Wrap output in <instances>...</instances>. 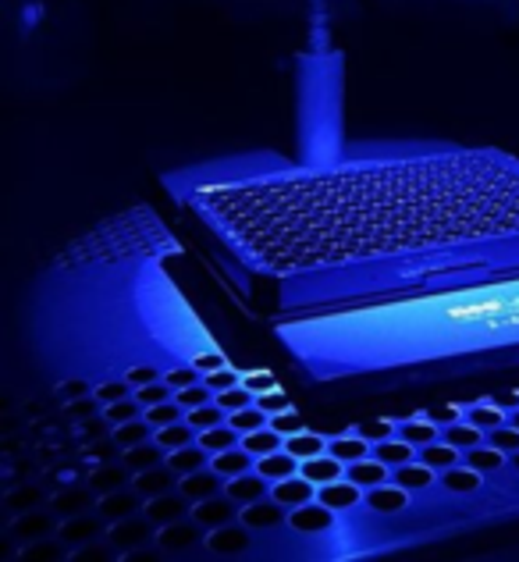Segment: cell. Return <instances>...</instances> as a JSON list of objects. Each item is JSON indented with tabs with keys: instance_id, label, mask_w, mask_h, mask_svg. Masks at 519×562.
Returning <instances> with one entry per match:
<instances>
[{
	"instance_id": "obj_47",
	"label": "cell",
	"mask_w": 519,
	"mask_h": 562,
	"mask_svg": "<svg viewBox=\"0 0 519 562\" xmlns=\"http://www.w3.org/2000/svg\"><path fill=\"white\" fill-rule=\"evenodd\" d=\"M93 395L100 398L103 406L108 403H117V398H128V395H136V389H132V381L128 378H111V381H100Z\"/></svg>"
},
{
	"instance_id": "obj_11",
	"label": "cell",
	"mask_w": 519,
	"mask_h": 562,
	"mask_svg": "<svg viewBox=\"0 0 519 562\" xmlns=\"http://www.w3.org/2000/svg\"><path fill=\"white\" fill-rule=\"evenodd\" d=\"M335 516H338L335 509H328L320 498H314V502H306V506L289 513V527L300 530V535H324V530L335 527Z\"/></svg>"
},
{
	"instance_id": "obj_26",
	"label": "cell",
	"mask_w": 519,
	"mask_h": 562,
	"mask_svg": "<svg viewBox=\"0 0 519 562\" xmlns=\"http://www.w3.org/2000/svg\"><path fill=\"white\" fill-rule=\"evenodd\" d=\"M435 473H438V470H431L424 460H413V463L395 467V470H392V481H395L398 487H406V492L413 495V492H427V487L435 484Z\"/></svg>"
},
{
	"instance_id": "obj_48",
	"label": "cell",
	"mask_w": 519,
	"mask_h": 562,
	"mask_svg": "<svg viewBox=\"0 0 519 562\" xmlns=\"http://www.w3.org/2000/svg\"><path fill=\"white\" fill-rule=\"evenodd\" d=\"M217 406L225 409V413H235V409H246V406H253L257 403V395L246 389V384H235V389L228 392H217Z\"/></svg>"
},
{
	"instance_id": "obj_40",
	"label": "cell",
	"mask_w": 519,
	"mask_h": 562,
	"mask_svg": "<svg viewBox=\"0 0 519 562\" xmlns=\"http://www.w3.org/2000/svg\"><path fill=\"white\" fill-rule=\"evenodd\" d=\"M285 449L295 456V460H309V456L328 452V438H324V435H314V431H300V435H289V438H285Z\"/></svg>"
},
{
	"instance_id": "obj_49",
	"label": "cell",
	"mask_w": 519,
	"mask_h": 562,
	"mask_svg": "<svg viewBox=\"0 0 519 562\" xmlns=\"http://www.w3.org/2000/svg\"><path fill=\"white\" fill-rule=\"evenodd\" d=\"M174 398L182 403V409H196V406L214 403V389H211L206 381H196V384H189V389L174 392Z\"/></svg>"
},
{
	"instance_id": "obj_12",
	"label": "cell",
	"mask_w": 519,
	"mask_h": 562,
	"mask_svg": "<svg viewBox=\"0 0 519 562\" xmlns=\"http://www.w3.org/2000/svg\"><path fill=\"white\" fill-rule=\"evenodd\" d=\"M239 520L246 527H253V530H271L278 524H289V509L281 506V502L274 495H263L257 502H249V506H242L239 513Z\"/></svg>"
},
{
	"instance_id": "obj_5",
	"label": "cell",
	"mask_w": 519,
	"mask_h": 562,
	"mask_svg": "<svg viewBox=\"0 0 519 562\" xmlns=\"http://www.w3.org/2000/svg\"><path fill=\"white\" fill-rule=\"evenodd\" d=\"M200 541H206V527L192 520V516H185V520H174V524H168V527H160V530H157L160 552H171V555L196 549Z\"/></svg>"
},
{
	"instance_id": "obj_7",
	"label": "cell",
	"mask_w": 519,
	"mask_h": 562,
	"mask_svg": "<svg viewBox=\"0 0 519 562\" xmlns=\"http://www.w3.org/2000/svg\"><path fill=\"white\" fill-rule=\"evenodd\" d=\"M146 509V498L136 492V487H117L111 495H100L97 498V513L103 516L108 524H117V520H128V516H136Z\"/></svg>"
},
{
	"instance_id": "obj_32",
	"label": "cell",
	"mask_w": 519,
	"mask_h": 562,
	"mask_svg": "<svg viewBox=\"0 0 519 562\" xmlns=\"http://www.w3.org/2000/svg\"><path fill=\"white\" fill-rule=\"evenodd\" d=\"M374 456H377L381 463H388V467L395 470V467H403V463H413V460H417L420 449H417V446H409L406 438H398V435H395V438L377 441V446H374Z\"/></svg>"
},
{
	"instance_id": "obj_62",
	"label": "cell",
	"mask_w": 519,
	"mask_h": 562,
	"mask_svg": "<svg viewBox=\"0 0 519 562\" xmlns=\"http://www.w3.org/2000/svg\"><path fill=\"white\" fill-rule=\"evenodd\" d=\"M509 424H516V427H519V409H512V413H509Z\"/></svg>"
},
{
	"instance_id": "obj_44",
	"label": "cell",
	"mask_w": 519,
	"mask_h": 562,
	"mask_svg": "<svg viewBox=\"0 0 519 562\" xmlns=\"http://www.w3.org/2000/svg\"><path fill=\"white\" fill-rule=\"evenodd\" d=\"M228 424L235 427L239 435H249V431H260V427H267L271 424V417L253 403V406H246V409H235V413H228Z\"/></svg>"
},
{
	"instance_id": "obj_38",
	"label": "cell",
	"mask_w": 519,
	"mask_h": 562,
	"mask_svg": "<svg viewBox=\"0 0 519 562\" xmlns=\"http://www.w3.org/2000/svg\"><path fill=\"white\" fill-rule=\"evenodd\" d=\"M114 441L122 446V452L125 449H132V446H143V441H150L154 435H157V427L146 420V417H139V420H128V424H122V427H114Z\"/></svg>"
},
{
	"instance_id": "obj_56",
	"label": "cell",
	"mask_w": 519,
	"mask_h": 562,
	"mask_svg": "<svg viewBox=\"0 0 519 562\" xmlns=\"http://www.w3.org/2000/svg\"><path fill=\"white\" fill-rule=\"evenodd\" d=\"M125 378L132 381V389H143V384L165 378V367H160V363H139V367H132Z\"/></svg>"
},
{
	"instance_id": "obj_22",
	"label": "cell",
	"mask_w": 519,
	"mask_h": 562,
	"mask_svg": "<svg viewBox=\"0 0 519 562\" xmlns=\"http://www.w3.org/2000/svg\"><path fill=\"white\" fill-rule=\"evenodd\" d=\"M122 463H125L132 473H143V470H150V467L168 463V449L160 446L157 438H150V441H143V446H132V449H125Z\"/></svg>"
},
{
	"instance_id": "obj_46",
	"label": "cell",
	"mask_w": 519,
	"mask_h": 562,
	"mask_svg": "<svg viewBox=\"0 0 519 562\" xmlns=\"http://www.w3.org/2000/svg\"><path fill=\"white\" fill-rule=\"evenodd\" d=\"M356 435L366 438L370 446H377V441L395 438V435H398V424H395V420H388V417H374V420H363L360 427H356Z\"/></svg>"
},
{
	"instance_id": "obj_25",
	"label": "cell",
	"mask_w": 519,
	"mask_h": 562,
	"mask_svg": "<svg viewBox=\"0 0 519 562\" xmlns=\"http://www.w3.org/2000/svg\"><path fill=\"white\" fill-rule=\"evenodd\" d=\"M50 530H57V520L50 513H19V520H14V538L19 541H47Z\"/></svg>"
},
{
	"instance_id": "obj_1",
	"label": "cell",
	"mask_w": 519,
	"mask_h": 562,
	"mask_svg": "<svg viewBox=\"0 0 519 562\" xmlns=\"http://www.w3.org/2000/svg\"><path fill=\"white\" fill-rule=\"evenodd\" d=\"M278 317L519 274V157L495 146L360 143L324 160L235 154L165 175Z\"/></svg>"
},
{
	"instance_id": "obj_54",
	"label": "cell",
	"mask_w": 519,
	"mask_h": 562,
	"mask_svg": "<svg viewBox=\"0 0 519 562\" xmlns=\"http://www.w3.org/2000/svg\"><path fill=\"white\" fill-rule=\"evenodd\" d=\"M271 427L289 438V435L306 431V420H303V413H295V406H292V409H285V413H274V417H271Z\"/></svg>"
},
{
	"instance_id": "obj_28",
	"label": "cell",
	"mask_w": 519,
	"mask_h": 562,
	"mask_svg": "<svg viewBox=\"0 0 519 562\" xmlns=\"http://www.w3.org/2000/svg\"><path fill=\"white\" fill-rule=\"evenodd\" d=\"M328 452L331 456H338L346 467L349 463H360V460H366V456H374V446H370L366 438H360V435H335V438H328Z\"/></svg>"
},
{
	"instance_id": "obj_13",
	"label": "cell",
	"mask_w": 519,
	"mask_h": 562,
	"mask_svg": "<svg viewBox=\"0 0 519 562\" xmlns=\"http://www.w3.org/2000/svg\"><path fill=\"white\" fill-rule=\"evenodd\" d=\"M225 487H228V481L221 477L214 467H203L196 473H185V477L178 481V492H182L192 502V506H196V502H203V498H211V495H221Z\"/></svg>"
},
{
	"instance_id": "obj_9",
	"label": "cell",
	"mask_w": 519,
	"mask_h": 562,
	"mask_svg": "<svg viewBox=\"0 0 519 562\" xmlns=\"http://www.w3.org/2000/svg\"><path fill=\"white\" fill-rule=\"evenodd\" d=\"M111 524L103 520V516H89V513H79V516H68L65 524H57V541L65 544H93L103 530H108Z\"/></svg>"
},
{
	"instance_id": "obj_24",
	"label": "cell",
	"mask_w": 519,
	"mask_h": 562,
	"mask_svg": "<svg viewBox=\"0 0 519 562\" xmlns=\"http://www.w3.org/2000/svg\"><path fill=\"white\" fill-rule=\"evenodd\" d=\"M132 477H136V473H132L125 463H122V467H114L111 460H103V463L93 470V477H89V487H93L97 495H111V492H117V487H128Z\"/></svg>"
},
{
	"instance_id": "obj_23",
	"label": "cell",
	"mask_w": 519,
	"mask_h": 562,
	"mask_svg": "<svg viewBox=\"0 0 519 562\" xmlns=\"http://www.w3.org/2000/svg\"><path fill=\"white\" fill-rule=\"evenodd\" d=\"M300 467H303V460H295V456H292L289 449H278V452L260 456V460H257V473H260V477L271 481V484L292 477V473H300Z\"/></svg>"
},
{
	"instance_id": "obj_53",
	"label": "cell",
	"mask_w": 519,
	"mask_h": 562,
	"mask_svg": "<svg viewBox=\"0 0 519 562\" xmlns=\"http://www.w3.org/2000/svg\"><path fill=\"white\" fill-rule=\"evenodd\" d=\"M165 381L174 392H182V389H189V384L203 381V371H196L192 363H178V367H171V371H165Z\"/></svg>"
},
{
	"instance_id": "obj_50",
	"label": "cell",
	"mask_w": 519,
	"mask_h": 562,
	"mask_svg": "<svg viewBox=\"0 0 519 562\" xmlns=\"http://www.w3.org/2000/svg\"><path fill=\"white\" fill-rule=\"evenodd\" d=\"M136 398L143 403V409H150L157 403H168V398H174V389L165 378H160V381H150V384H143V389H136Z\"/></svg>"
},
{
	"instance_id": "obj_17",
	"label": "cell",
	"mask_w": 519,
	"mask_h": 562,
	"mask_svg": "<svg viewBox=\"0 0 519 562\" xmlns=\"http://www.w3.org/2000/svg\"><path fill=\"white\" fill-rule=\"evenodd\" d=\"M178 473L168 467V463H160V467H150V470H143L132 477V487L143 495V498H157V495H165V492H174L178 487Z\"/></svg>"
},
{
	"instance_id": "obj_33",
	"label": "cell",
	"mask_w": 519,
	"mask_h": 562,
	"mask_svg": "<svg viewBox=\"0 0 519 562\" xmlns=\"http://www.w3.org/2000/svg\"><path fill=\"white\" fill-rule=\"evenodd\" d=\"M242 449H246V452H253L257 460H260V456H271V452H278V449H285V435L274 431V427L267 424V427H260V431L242 435Z\"/></svg>"
},
{
	"instance_id": "obj_37",
	"label": "cell",
	"mask_w": 519,
	"mask_h": 562,
	"mask_svg": "<svg viewBox=\"0 0 519 562\" xmlns=\"http://www.w3.org/2000/svg\"><path fill=\"white\" fill-rule=\"evenodd\" d=\"M93 487H71V492H65V495H57L54 498V513L57 516H79V513H89V506H93Z\"/></svg>"
},
{
	"instance_id": "obj_3",
	"label": "cell",
	"mask_w": 519,
	"mask_h": 562,
	"mask_svg": "<svg viewBox=\"0 0 519 562\" xmlns=\"http://www.w3.org/2000/svg\"><path fill=\"white\" fill-rule=\"evenodd\" d=\"M314 384H435L519 367V274L320 314L274 317Z\"/></svg>"
},
{
	"instance_id": "obj_61",
	"label": "cell",
	"mask_w": 519,
	"mask_h": 562,
	"mask_svg": "<svg viewBox=\"0 0 519 562\" xmlns=\"http://www.w3.org/2000/svg\"><path fill=\"white\" fill-rule=\"evenodd\" d=\"M509 467H512V470H519V452H512V456H509Z\"/></svg>"
},
{
	"instance_id": "obj_36",
	"label": "cell",
	"mask_w": 519,
	"mask_h": 562,
	"mask_svg": "<svg viewBox=\"0 0 519 562\" xmlns=\"http://www.w3.org/2000/svg\"><path fill=\"white\" fill-rule=\"evenodd\" d=\"M196 441H200V446H203L206 452H211V460H214L217 452H228L232 446H239L242 435L235 431L232 424H217V427H211V431H200Z\"/></svg>"
},
{
	"instance_id": "obj_57",
	"label": "cell",
	"mask_w": 519,
	"mask_h": 562,
	"mask_svg": "<svg viewBox=\"0 0 519 562\" xmlns=\"http://www.w3.org/2000/svg\"><path fill=\"white\" fill-rule=\"evenodd\" d=\"M242 384L253 395H263V392H274L278 389V378L271 374V371H246L242 374Z\"/></svg>"
},
{
	"instance_id": "obj_41",
	"label": "cell",
	"mask_w": 519,
	"mask_h": 562,
	"mask_svg": "<svg viewBox=\"0 0 519 562\" xmlns=\"http://www.w3.org/2000/svg\"><path fill=\"white\" fill-rule=\"evenodd\" d=\"M466 420L470 424H477L481 431H495L498 424H506L509 420V413L506 409H498L492 398L487 403H473V406H466Z\"/></svg>"
},
{
	"instance_id": "obj_16",
	"label": "cell",
	"mask_w": 519,
	"mask_h": 562,
	"mask_svg": "<svg viewBox=\"0 0 519 562\" xmlns=\"http://www.w3.org/2000/svg\"><path fill=\"white\" fill-rule=\"evenodd\" d=\"M271 495L292 513V509H300V506H306V502L317 498V484L309 477H303V473H292V477L271 484Z\"/></svg>"
},
{
	"instance_id": "obj_55",
	"label": "cell",
	"mask_w": 519,
	"mask_h": 562,
	"mask_svg": "<svg viewBox=\"0 0 519 562\" xmlns=\"http://www.w3.org/2000/svg\"><path fill=\"white\" fill-rule=\"evenodd\" d=\"M257 406L267 413V417H274V413H285V409H292V398L281 392V389H274V392H263V395H257Z\"/></svg>"
},
{
	"instance_id": "obj_10",
	"label": "cell",
	"mask_w": 519,
	"mask_h": 562,
	"mask_svg": "<svg viewBox=\"0 0 519 562\" xmlns=\"http://www.w3.org/2000/svg\"><path fill=\"white\" fill-rule=\"evenodd\" d=\"M150 520L157 524V530L160 527H168V524H174V520H185V516H192V502L178 492H165V495H157V498H146V509H143Z\"/></svg>"
},
{
	"instance_id": "obj_34",
	"label": "cell",
	"mask_w": 519,
	"mask_h": 562,
	"mask_svg": "<svg viewBox=\"0 0 519 562\" xmlns=\"http://www.w3.org/2000/svg\"><path fill=\"white\" fill-rule=\"evenodd\" d=\"M417 460H424L431 470H449V467H455V463H463V452H459L455 446H449L444 438H438V441H431V446H424L420 449V456Z\"/></svg>"
},
{
	"instance_id": "obj_20",
	"label": "cell",
	"mask_w": 519,
	"mask_h": 562,
	"mask_svg": "<svg viewBox=\"0 0 519 562\" xmlns=\"http://www.w3.org/2000/svg\"><path fill=\"white\" fill-rule=\"evenodd\" d=\"M346 477L360 484L363 492H370V487H377V484H388V481H392V467H388V463H381L377 456H366V460L346 467Z\"/></svg>"
},
{
	"instance_id": "obj_52",
	"label": "cell",
	"mask_w": 519,
	"mask_h": 562,
	"mask_svg": "<svg viewBox=\"0 0 519 562\" xmlns=\"http://www.w3.org/2000/svg\"><path fill=\"white\" fill-rule=\"evenodd\" d=\"M203 381L211 384V389H214V395H217V392H228V389H235V384H242V374L235 371L232 363H225V367H217V371L203 374Z\"/></svg>"
},
{
	"instance_id": "obj_27",
	"label": "cell",
	"mask_w": 519,
	"mask_h": 562,
	"mask_svg": "<svg viewBox=\"0 0 519 562\" xmlns=\"http://www.w3.org/2000/svg\"><path fill=\"white\" fill-rule=\"evenodd\" d=\"M211 467H214L225 481H232V477H239V473L253 470V467H257V456H253V452H246V449H242V441H239V446H232L228 452H217L214 460H211Z\"/></svg>"
},
{
	"instance_id": "obj_21",
	"label": "cell",
	"mask_w": 519,
	"mask_h": 562,
	"mask_svg": "<svg viewBox=\"0 0 519 562\" xmlns=\"http://www.w3.org/2000/svg\"><path fill=\"white\" fill-rule=\"evenodd\" d=\"M484 473L481 470H473V467H466V463H455V467H449V470H441V487L449 495H477L481 492V481Z\"/></svg>"
},
{
	"instance_id": "obj_18",
	"label": "cell",
	"mask_w": 519,
	"mask_h": 562,
	"mask_svg": "<svg viewBox=\"0 0 519 562\" xmlns=\"http://www.w3.org/2000/svg\"><path fill=\"white\" fill-rule=\"evenodd\" d=\"M300 473L320 487V484L342 481V477H346V463L338 460V456H331V452H320V456H309V460H303Z\"/></svg>"
},
{
	"instance_id": "obj_43",
	"label": "cell",
	"mask_w": 519,
	"mask_h": 562,
	"mask_svg": "<svg viewBox=\"0 0 519 562\" xmlns=\"http://www.w3.org/2000/svg\"><path fill=\"white\" fill-rule=\"evenodd\" d=\"M185 420L196 427V431H211V427H217V424H228V413L221 409L217 398H214V403H206V406L185 409Z\"/></svg>"
},
{
	"instance_id": "obj_45",
	"label": "cell",
	"mask_w": 519,
	"mask_h": 562,
	"mask_svg": "<svg viewBox=\"0 0 519 562\" xmlns=\"http://www.w3.org/2000/svg\"><path fill=\"white\" fill-rule=\"evenodd\" d=\"M146 420H150L154 427H168V424H178V420H185V409H182V403L178 398H168V403H157V406H150L143 413Z\"/></svg>"
},
{
	"instance_id": "obj_31",
	"label": "cell",
	"mask_w": 519,
	"mask_h": 562,
	"mask_svg": "<svg viewBox=\"0 0 519 562\" xmlns=\"http://www.w3.org/2000/svg\"><path fill=\"white\" fill-rule=\"evenodd\" d=\"M168 467L178 473V477H185V473H196L203 467H211V452H206L200 441H192V446L168 452Z\"/></svg>"
},
{
	"instance_id": "obj_4",
	"label": "cell",
	"mask_w": 519,
	"mask_h": 562,
	"mask_svg": "<svg viewBox=\"0 0 519 562\" xmlns=\"http://www.w3.org/2000/svg\"><path fill=\"white\" fill-rule=\"evenodd\" d=\"M146 541H157V524L146 513H136V516H128V520H117L108 527V549L111 552L143 549Z\"/></svg>"
},
{
	"instance_id": "obj_39",
	"label": "cell",
	"mask_w": 519,
	"mask_h": 562,
	"mask_svg": "<svg viewBox=\"0 0 519 562\" xmlns=\"http://www.w3.org/2000/svg\"><path fill=\"white\" fill-rule=\"evenodd\" d=\"M160 446H165L168 452L174 449H182V446H192V441L200 438V431L192 427L189 420H178V424H168V427H157V435H154Z\"/></svg>"
},
{
	"instance_id": "obj_29",
	"label": "cell",
	"mask_w": 519,
	"mask_h": 562,
	"mask_svg": "<svg viewBox=\"0 0 519 562\" xmlns=\"http://www.w3.org/2000/svg\"><path fill=\"white\" fill-rule=\"evenodd\" d=\"M441 438L449 441V446H455L459 452H470V449H477L487 441V431H481L477 424H470L466 417L463 420H455L449 427H441Z\"/></svg>"
},
{
	"instance_id": "obj_58",
	"label": "cell",
	"mask_w": 519,
	"mask_h": 562,
	"mask_svg": "<svg viewBox=\"0 0 519 562\" xmlns=\"http://www.w3.org/2000/svg\"><path fill=\"white\" fill-rule=\"evenodd\" d=\"M225 363H228V357L221 349H206V352H200L196 360H192V367L203 371V374H211V371H217V367H225Z\"/></svg>"
},
{
	"instance_id": "obj_15",
	"label": "cell",
	"mask_w": 519,
	"mask_h": 562,
	"mask_svg": "<svg viewBox=\"0 0 519 562\" xmlns=\"http://www.w3.org/2000/svg\"><path fill=\"white\" fill-rule=\"evenodd\" d=\"M363 495H366L363 487L356 484V481H349V477L317 487V498H320L328 509H335V513H349V509H356V506L363 502Z\"/></svg>"
},
{
	"instance_id": "obj_30",
	"label": "cell",
	"mask_w": 519,
	"mask_h": 562,
	"mask_svg": "<svg viewBox=\"0 0 519 562\" xmlns=\"http://www.w3.org/2000/svg\"><path fill=\"white\" fill-rule=\"evenodd\" d=\"M398 438H406L409 446L424 449V446H431V441L441 438V427L431 417H427V413H420V417H409V420L398 424Z\"/></svg>"
},
{
	"instance_id": "obj_2",
	"label": "cell",
	"mask_w": 519,
	"mask_h": 562,
	"mask_svg": "<svg viewBox=\"0 0 519 562\" xmlns=\"http://www.w3.org/2000/svg\"><path fill=\"white\" fill-rule=\"evenodd\" d=\"M182 257L154 206L136 203L68 243L29 292V346L54 384L125 378L139 363L165 371L217 349L171 274Z\"/></svg>"
},
{
	"instance_id": "obj_6",
	"label": "cell",
	"mask_w": 519,
	"mask_h": 562,
	"mask_svg": "<svg viewBox=\"0 0 519 562\" xmlns=\"http://www.w3.org/2000/svg\"><path fill=\"white\" fill-rule=\"evenodd\" d=\"M239 513H242L239 502H235L228 492H221V495L196 502V506H192V520L203 524L206 530H214V527H225L232 520H239Z\"/></svg>"
},
{
	"instance_id": "obj_8",
	"label": "cell",
	"mask_w": 519,
	"mask_h": 562,
	"mask_svg": "<svg viewBox=\"0 0 519 562\" xmlns=\"http://www.w3.org/2000/svg\"><path fill=\"white\" fill-rule=\"evenodd\" d=\"M249 541H253V527H246L242 520H232L225 527L206 530V549L214 555H239L249 549Z\"/></svg>"
},
{
	"instance_id": "obj_19",
	"label": "cell",
	"mask_w": 519,
	"mask_h": 562,
	"mask_svg": "<svg viewBox=\"0 0 519 562\" xmlns=\"http://www.w3.org/2000/svg\"><path fill=\"white\" fill-rule=\"evenodd\" d=\"M225 492H228L235 502H239V506H249V502H257V498H263V495H271V481L260 477L257 467H253V470L239 473V477H232Z\"/></svg>"
},
{
	"instance_id": "obj_60",
	"label": "cell",
	"mask_w": 519,
	"mask_h": 562,
	"mask_svg": "<svg viewBox=\"0 0 519 562\" xmlns=\"http://www.w3.org/2000/svg\"><path fill=\"white\" fill-rule=\"evenodd\" d=\"M492 403H495L498 409L512 413V409H519V392H516V389H512V392H498V395H492Z\"/></svg>"
},
{
	"instance_id": "obj_42",
	"label": "cell",
	"mask_w": 519,
	"mask_h": 562,
	"mask_svg": "<svg viewBox=\"0 0 519 562\" xmlns=\"http://www.w3.org/2000/svg\"><path fill=\"white\" fill-rule=\"evenodd\" d=\"M100 413L108 417L111 427H122V424H128V420H139L146 409H143V403H139L136 395H128V398H117V403H108Z\"/></svg>"
},
{
	"instance_id": "obj_59",
	"label": "cell",
	"mask_w": 519,
	"mask_h": 562,
	"mask_svg": "<svg viewBox=\"0 0 519 562\" xmlns=\"http://www.w3.org/2000/svg\"><path fill=\"white\" fill-rule=\"evenodd\" d=\"M427 417H431L438 427H449L455 420H463L466 409H459V406H435V409H427Z\"/></svg>"
},
{
	"instance_id": "obj_35",
	"label": "cell",
	"mask_w": 519,
	"mask_h": 562,
	"mask_svg": "<svg viewBox=\"0 0 519 562\" xmlns=\"http://www.w3.org/2000/svg\"><path fill=\"white\" fill-rule=\"evenodd\" d=\"M463 463L473 467V470H481V473H495V470H501V467L509 463V456L501 452V449H495L492 441H484V446L463 452Z\"/></svg>"
},
{
	"instance_id": "obj_51",
	"label": "cell",
	"mask_w": 519,
	"mask_h": 562,
	"mask_svg": "<svg viewBox=\"0 0 519 562\" xmlns=\"http://www.w3.org/2000/svg\"><path fill=\"white\" fill-rule=\"evenodd\" d=\"M487 441H492L495 449H501L506 456H512V452H519V427L516 424H498L495 431H487Z\"/></svg>"
},
{
	"instance_id": "obj_14",
	"label": "cell",
	"mask_w": 519,
	"mask_h": 562,
	"mask_svg": "<svg viewBox=\"0 0 519 562\" xmlns=\"http://www.w3.org/2000/svg\"><path fill=\"white\" fill-rule=\"evenodd\" d=\"M363 506H366V513H381V516L406 513V506H409V492H406V487H398L395 481L377 484V487H370V492L363 495Z\"/></svg>"
}]
</instances>
